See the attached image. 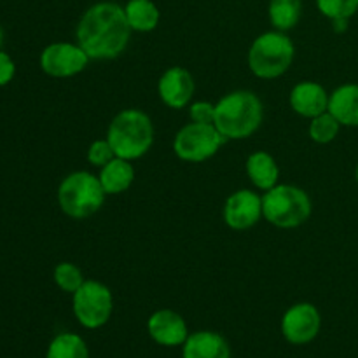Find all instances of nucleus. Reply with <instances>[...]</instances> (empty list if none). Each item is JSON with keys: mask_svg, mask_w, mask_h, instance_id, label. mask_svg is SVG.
Returning <instances> with one entry per match:
<instances>
[{"mask_svg": "<svg viewBox=\"0 0 358 358\" xmlns=\"http://www.w3.org/2000/svg\"><path fill=\"white\" fill-rule=\"evenodd\" d=\"M115 157L114 149L110 147L108 140H94L93 143L87 149V161H90L91 166L103 168L108 161H112Z\"/></svg>", "mask_w": 358, "mask_h": 358, "instance_id": "25", "label": "nucleus"}, {"mask_svg": "<svg viewBox=\"0 0 358 358\" xmlns=\"http://www.w3.org/2000/svg\"><path fill=\"white\" fill-rule=\"evenodd\" d=\"M248 178L259 191H269L275 185H278L280 178V166L275 157L264 150L250 154L245 164Z\"/></svg>", "mask_w": 358, "mask_h": 358, "instance_id": "17", "label": "nucleus"}, {"mask_svg": "<svg viewBox=\"0 0 358 358\" xmlns=\"http://www.w3.org/2000/svg\"><path fill=\"white\" fill-rule=\"evenodd\" d=\"M268 14L273 28L287 34L299 23L301 14H303V2L301 0H271Z\"/></svg>", "mask_w": 358, "mask_h": 358, "instance_id": "20", "label": "nucleus"}, {"mask_svg": "<svg viewBox=\"0 0 358 358\" xmlns=\"http://www.w3.org/2000/svg\"><path fill=\"white\" fill-rule=\"evenodd\" d=\"M261 98L247 90L231 91L215 103V128L226 140H245L262 124Z\"/></svg>", "mask_w": 358, "mask_h": 358, "instance_id": "2", "label": "nucleus"}, {"mask_svg": "<svg viewBox=\"0 0 358 358\" xmlns=\"http://www.w3.org/2000/svg\"><path fill=\"white\" fill-rule=\"evenodd\" d=\"M318 10L329 20H350L358 10V0H315Z\"/></svg>", "mask_w": 358, "mask_h": 358, "instance_id": "24", "label": "nucleus"}, {"mask_svg": "<svg viewBox=\"0 0 358 358\" xmlns=\"http://www.w3.org/2000/svg\"><path fill=\"white\" fill-rule=\"evenodd\" d=\"M52 280L58 285V289L66 294H76L79 287L86 282L83 269L73 262H59L52 271Z\"/></svg>", "mask_w": 358, "mask_h": 358, "instance_id": "23", "label": "nucleus"}, {"mask_svg": "<svg viewBox=\"0 0 358 358\" xmlns=\"http://www.w3.org/2000/svg\"><path fill=\"white\" fill-rule=\"evenodd\" d=\"M16 76V63L7 52L0 49V87L7 86Z\"/></svg>", "mask_w": 358, "mask_h": 358, "instance_id": "27", "label": "nucleus"}, {"mask_svg": "<svg viewBox=\"0 0 358 358\" xmlns=\"http://www.w3.org/2000/svg\"><path fill=\"white\" fill-rule=\"evenodd\" d=\"M322 329V315L311 303H297L285 311L282 318V334L290 345H308Z\"/></svg>", "mask_w": 358, "mask_h": 358, "instance_id": "10", "label": "nucleus"}, {"mask_svg": "<svg viewBox=\"0 0 358 358\" xmlns=\"http://www.w3.org/2000/svg\"><path fill=\"white\" fill-rule=\"evenodd\" d=\"M124 13L131 30L140 31V34L156 30L161 20L159 7L152 0H128Z\"/></svg>", "mask_w": 358, "mask_h": 358, "instance_id": "19", "label": "nucleus"}, {"mask_svg": "<svg viewBox=\"0 0 358 358\" xmlns=\"http://www.w3.org/2000/svg\"><path fill=\"white\" fill-rule=\"evenodd\" d=\"M294 56L296 45L285 31H264L248 49V66L259 79H278L292 66Z\"/></svg>", "mask_w": 358, "mask_h": 358, "instance_id": "4", "label": "nucleus"}, {"mask_svg": "<svg viewBox=\"0 0 358 358\" xmlns=\"http://www.w3.org/2000/svg\"><path fill=\"white\" fill-rule=\"evenodd\" d=\"M182 358H231V348L219 332L198 331L189 334L182 346Z\"/></svg>", "mask_w": 358, "mask_h": 358, "instance_id": "15", "label": "nucleus"}, {"mask_svg": "<svg viewBox=\"0 0 358 358\" xmlns=\"http://www.w3.org/2000/svg\"><path fill=\"white\" fill-rule=\"evenodd\" d=\"M98 178H100V184L107 196H117L131 187L133 180H135V168H133L131 161L115 156L103 168H100Z\"/></svg>", "mask_w": 358, "mask_h": 358, "instance_id": "18", "label": "nucleus"}, {"mask_svg": "<svg viewBox=\"0 0 358 358\" xmlns=\"http://www.w3.org/2000/svg\"><path fill=\"white\" fill-rule=\"evenodd\" d=\"M227 140L220 135L215 124L189 122L182 126L173 140V152L178 159L187 163H203L219 152Z\"/></svg>", "mask_w": 358, "mask_h": 358, "instance_id": "8", "label": "nucleus"}, {"mask_svg": "<svg viewBox=\"0 0 358 358\" xmlns=\"http://www.w3.org/2000/svg\"><path fill=\"white\" fill-rule=\"evenodd\" d=\"M147 332L154 343L166 348L184 346L189 331L184 317L173 310H157L147 320Z\"/></svg>", "mask_w": 358, "mask_h": 358, "instance_id": "13", "label": "nucleus"}, {"mask_svg": "<svg viewBox=\"0 0 358 358\" xmlns=\"http://www.w3.org/2000/svg\"><path fill=\"white\" fill-rule=\"evenodd\" d=\"M329 96L331 94L322 84L315 80H303L292 87L289 101L296 114H299L301 117L313 119L329 110Z\"/></svg>", "mask_w": 358, "mask_h": 358, "instance_id": "14", "label": "nucleus"}, {"mask_svg": "<svg viewBox=\"0 0 358 358\" xmlns=\"http://www.w3.org/2000/svg\"><path fill=\"white\" fill-rule=\"evenodd\" d=\"M339 129H341L339 121L327 110L324 112V114L311 119L308 131H310V136L313 142L320 143V145H325V143L334 142L336 136L339 135Z\"/></svg>", "mask_w": 358, "mask_h": 358, "instance_id": "22", "label": "nucleus"}, {"mask_svg": "<svg viewBox=\"0 0 358 358\" xmlns=\"http://www.w3.org/2000/svg\"><path fill=\"white\" fill-rule=\"evenodd\" d=\"M45 358H90V350L79 334L62 332L49 343Z\"/></svg>", "mask_w": 358, "mask_h": 358, "instance_id": "21", "label": "nucleus"}, {"mask_svg": "<svg viewBox=\"0 0 358 358\" xmlns=\"http://www.w3.org/2000/svg\"><path fill=\"white\" fill-rule=\"evenodd\" d=\"M311 199L306 191L290 184H278L262 196V217L280 229H294L311 217Z\"/></svg>", "mask_w": 358, "mask_h": 358, "instance_id": "5", "label": "nucleus"}, {"mask_svg": "<svg viewBox=\"0 0 358 358\" xmlns=\"http://www.w3.org/2000/svg\"><path fill=\"white\" fill-rule=\"evenodd\" d=\"M329 112L341 126L358 128V84L348 83L336 87L329 96Z\"/></svg>", "mask_w": 358, "mask_h": 358, "instance_id": "16", "label": "nucleus"}, {"mask_svg": "<svg viewBox=\"0 0 358 358\" xmlns=\"http://www.w3.org/2000/svg\"><path fill=\"white\" fill-rule=\"evenodd\" d=\"M131 31L124 7L115 2H98L79 20L76 38L90 59L101 62L119 58L128 48Z\"/></svg>", "mask_w": 358, "mask_h": 358, "instance_id": "1", "label": "nucleus"}, {"mask_svg": "<svg viewBox=\"0 0 358 358\" xmlns=\"http://www.w3.org/2000/svg\"><path fill=\"white\" fill-rule=\"evenodd\" d=\"M189 117L192 122L213 124L215 122V103L210 101H194L189 105Z\"/></svg>", "mask_w": 358, "mask_h": 358, "instance_id": "26", "label": "nucleus"}, {"mask_svg": "<svg viewBox=\"0 0 358 358\" xmlns=\"http://www.w3.org/2000/svg\"><path fill=\"white\" fill-rule=\"evenodd\" d=\"M348 23L350 20H332V28H334V31H338V34H343V31L348 30Z\"/></svg>", "mask_w": 358, "mask_h": 358, "instance_id": "28", "label": "nucleus"}, {"mask_svg": "<svg viewBox=\"0 0 358 358\" xmlns=\"http://www.w3.org/2000/svg\"><path fill=\"white\" fill-rule=\"evenodd\" d=\"M90 56L86 55L79 44L72 42H52L41 52V69L55 79H69L84 72L90 63Z\"/></svg>", "mask_w": 358, "mask_h": 358, "instance_id": "9", "label": "nucleus"}, {"mask_svg": "<svg viewBox=\"0 0 358 358\" xmlns=\"http://www.w3.org/2000/svg\"><path fill=\"white\" fill-rule=\"evenodd\" d=\"M105 196L100 178L90 171L66 175L58 187V205L66 217L84 220L103 206Z\"/></svg>", "mask_w": 358, "mask_h": 358, "instance_id": "6", "label": "nucleus"}, {"mask_svg": "<svg viewBox=\"0 0 358 358\" xmlns=\"http://www.w3.org/2000/svg\"><path fill=\"white\" fill-rule=\"evenodd\" d=\"M355 180H357V185H358V164H357V168H355Z\"/></svg>", "mask_w": 358, "mask_h": 358, "instance_id": "30", "label": "nucleus"}, {"mask_svg": "<svg viewBox=\"0 0 358 358\" xmlns=\"http://www.w3.org/2000/svg\"><path fill=\"white\" fill-rule=\"evenodd\" d=\"M72 310L77 322L86 329H100L110 320L114 311V296L105 283L86 280L72 294Z\"/></svg>", "mask_w": 358, "mask_h": 358, "instance_id": "7", "label": "nucleus"}, {"mask_svg": "<svg viewBox=\"0 0 358 358\" xmlns=\"http://www.w3.org/2000/svg\"><path fill=\"white\" fill-rule=\"evenodd\" d=\"M262 219V196L250 189H240L226 199L224 222L233 231H247Z\"/></svg>", "mask_w": 358, "mask_h": 358, "instance_id": "11", "label": "nucleus"}, {"mask_svg": "<svg viewBox=\"0 0 358 358\" xmlns=\"http://www.w3.org/2000/svg\"><path fill=\"white\" fill-rule=\"evenodd\" d=\"M2 42H3V30L2 27H0V48H2Z\"/></svg>", "mask_w": 358, "mask_h": 358, "instance_id": "29", "label": "nucleus"}, {"mask_svg": "<svg viewBox=\"0 0 358 358\" xmlns=\"http://www.w3.org/2000/svg\"><path fill=\"white\" fill-rule=\"evenodd\" d=\"M194 77L184 66L168 69L157 83V94H159L161 101L173 110L189 107L192 96H194Z\"/></svg>", "mask_w": 358, "mask_h": 358, "instance_id": "12", "label": "nucleus"}, {"mask_svg": "<svg viewBox=\"0 0 358 358\" xmlns=\"http://www.w3.org/2000/svg\"><path fill=\"white\" fill-rule=\"evenodd\" d=\"M107 140L115 156L135 161L145 156L154 143V124L145 112L124 108L112 119L107 129Z\"/></svg>", "mask_w": 358, "mask_h": 358, "instance_id": "3", "label": "nucleus"}]
</instances>
